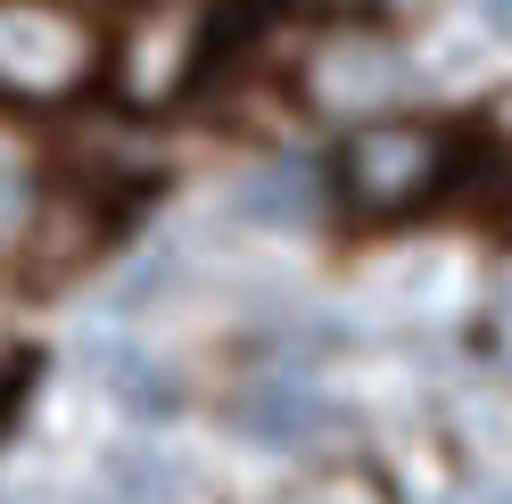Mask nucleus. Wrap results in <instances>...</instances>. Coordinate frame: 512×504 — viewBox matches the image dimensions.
<instances>
[{
    "mask_svg": "<svg viewBox=\"0 0 512 504\" xmlns=\"http://www.w3.org/2000/svg\"><path fill=\"white\" fill-rule=\"evenodd\" d=\"M463 141L446 124H356V141L339 149V191L356 215H413L455 191Z\"/></svg>",
    "mask_w": 512,
    "mask_h": 504,
    "instance_id": "f03ea898",
    "label": "nucleus"
},
{
    "mask_svg": "<svg viewBox=\"0 0 512 504\" xmlns=\"http://www.w3.org/2000/svg\"><path fill=\"white\" fill-rule=\"evenodd\" d=\"M100 17L75 0H0V100L9 108H58L100 75Z\"/></svg>",
    "mask_w": 512,
    "mask_h": 504,
    "instance_id": "f257e3e1",
    "label": "nucleus"
},
{
    "mask_svg": "<svg viewBox=\"0 0 512 504\" xmlns=\"http://www.w3.org/2000/svg\"><path fill=\"white\" fill-rule=\"evenodd\" d=\"M479 17H488L496 42H512V0H479Z\"/></svg>",
    "mask_w": 512,
    "mask_h": 504,
    "instance_id": "20e7f679",
    "label": "nucleus"
},
{
    "mask_svg": "<svg viewBox=\"0 0 512 504\" xmlns=\"http://www.w3.org/2000/svg\"><path fill=\"white\" fill-rule=\"evenodd\" d=\"M273 504H397V488L380 480L372 463H331V471H306V480H290Z\"/></svg>",
    "mask_w": 512,
    "mask_h": 504,
    "instance_id": "7ed1b4c3",
    "label": "nucleus"
}]
</instances>
